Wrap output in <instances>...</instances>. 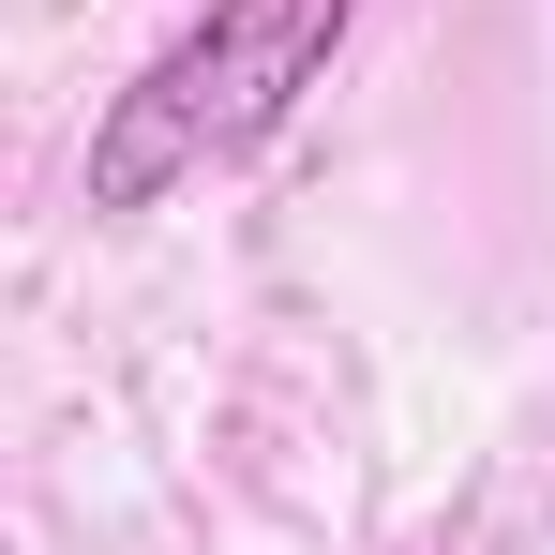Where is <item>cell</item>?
<instances>
[{
  "label": "cell",
  "instance_id": "obj_1",
  "mask_svg": "<svg viewBox=\"0 0 555 555\" xmlns=\"http://www.w3.org/2000/svg\"><path fill=\"white\" fill-rule=\"evenodd\" d=\"M361 30V0H195L181 30L105 91L91 120V210L105 225H135V210H166L181 181H210V166H241V151H271L285 105L331 76V46Z\"/></svg>",
  "mask_w": 555,
  "mask_h": 555
}]
</instances>
